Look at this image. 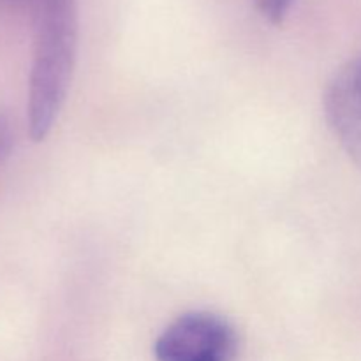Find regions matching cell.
Masks as SVG:
<instances>
[{"mask_svg":"<svg viewBox=\"0 0 361 361\" xmlns=\"http://www.w3.org/2000/svg\"><path fill=\"white\" fill-rule=\"evenodd\" d=\"M14 143V133L11 122L4 115H0V162L9 155Z\"/></svg>","mask_w":361,"mask_h":361,"instance_id":"cell-5","label":"cell"},{"mask_svg":"<svg viewBox=\"0 0 361 361\" xmlns=\"http://www.w3.org/2000/svg\"><path fill=\"white\" fill-rule=\"evenodd\" d=\"M37 4V0H0V6L4 7H20V6H30L34 9V6Z\"/></svg>","mask_w":361,"mask_h":361,"instance_id":"cell-6","label":"cell"},{"mask_svg":"<svg viewBox=\"0 0 361 361\" xmlns=\"http://www.w3.org/2000/svg\"><path fill=\"white\" fill-rule=\"evenodd\" d=\"M238 335L217 314L192 312L169 324L155 342L157 361H235Z\"/></svg>","mask_w":361,"mask_h":361,"instance_id":"cell-2","label":"cell"},{"mask_svg":"<svg viewBox=\"0 0 361 361\" xmlns=\"http://www.w3.org/2000/svg\"><path fill=\"white\" fill-rule=\"evenodd\" d=\"M324 109L337 137H361V55L331 81Z\"/></svg>","mask_w":361,"mask_h":361,"instance_id":"cell-3","label":"cell"},{"mask_svg":"<svg viewBox=\"0 0 361 361\" xmlns=\"http://www.w3.org/2000/svg\"><path fill=\"white\" fill-rule=\"evenodd\" d=\"M257 9L270 23H282L291 11L295 0H256Z\"/></svg>","mask_w":361,"mask_h":361,"instance_id":"cell-4","label":"cell"},{"mask_svg":"<svg viewBox=\"0 0 361 361\" xmlns=\"http://www.w3.org/2000/svg\"><path fill=\"white\" fill-rule=\"evenodd\" d=\"M34 62L28 88V129L42 141L53 129L69 92L78 46L74 0H37Z\"/></svg>","mask_w":361,"mask_h":361,"instance_id":"cell-1","label":"cell"}]
</instances>
